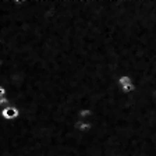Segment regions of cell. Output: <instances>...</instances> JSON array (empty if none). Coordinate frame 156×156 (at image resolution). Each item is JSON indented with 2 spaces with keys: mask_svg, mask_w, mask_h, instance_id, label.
<instances>
[{
  "mask_svg": "<svg viewBox=\"0 0 156 156\" xmlns=\"http://www.w3.org/2000/svg\"><path fill=\"white\" fill-rule=\"evenodd\" d=\"M92 110L91 109H88V107H82V109H80L78 110V119L80 120H84V121H87V120H89L92 117Z\"/></svg>",
  "mask_w": 156,
  "mask_h": 156,
  "instance_id": "4",
  "label": "cell"
},
{
  "mask_svg": "<svg viewBox=\"0 0 156 156\" xmlns=\"http://www.w3.org/2000/svg\"><path fill=\"white\" fill-rule=\"evenodd\" d=\"M0 67H2V60H0Z\"/></svg>",
  "mask_w": 156,
  "mask_h": 156,
  "instance_id": "6",
  "label": "cell"
},
{
  "mask_svg": "<svg viewBox=\"0 0 156 156\" xmlns=\"http://www.w3.org/2000/svg\"><path fill=\"white\" fill-rule=\"evenodd\" d=\"M0 114H2V117H3V120H6V121H16L17 119L21 116V112H20V109L17 106L10 105V106H7V107H3V109H2V112H0Z\"/></svg>",
  "mask_w": 156,
  "mask_h": 156,
  "instance_id": "1",
  "label": "cell"
},
{
  "mask_svg": "<svg viewBox=\"0 0 156 156\" xmlns=\"http://www.w3.org/2000/svg\"><path fill=\"white\" fill-rule=\"evenodd\" d=\"M92 121H89V120H87V121H84V120H78V121H75V124H74V127H75V130L78 131V133H81V134H87V133H89V131L92 130Z\"/></svg>",
  "mask_w": 156,
  "mask_h": 156,
  "instance_id": "2",
  "label": "cell"
},
{
  "mask_svg": "<svg viewBox=\"0 0 156 156\" xmlns=\"http://www.w3.org/2000/svg\"><path fill=\"white\" fill-rule=\"evenodd\" d=\"M3 96H7V89L3 85H0V98H3Z\"/></svg>",
  "mask_w": 156,
  "mask_h": 156,
  "instance_id": "5",
  "label": "cell"
},
{
  "mask_svg": "<svg viewBox=\"0 0 156 156\" xmlns=\"http://www.w3.org/2000/svg\"><path fill=\"white\" fill-rule=\"evenodd\" d=\"M133 84V77L128 74H124V75H120L119 80H117V85L119 88H123V87H127V85Z\"/></svg>",
  "mask_w": 156,
  "mask_h": 156,
  "instance_id": "3",
  "label": "cell"
}]
</instances>
